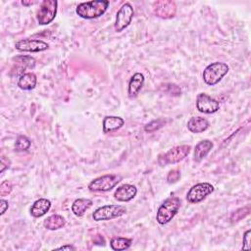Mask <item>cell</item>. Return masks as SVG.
Listing matches in <instances>:
<instances>
[{"label":"cell","mask_w":251,"mask_h":251,"mask_svg":"<svg viewBox=\"0 0 251 251\" xmlns=\"http://www.w3.org/2000/svg\"><path fill=\"white\" fill-rule=\"evenodd\" d=\"M109 6L107 0H95V1H88L80 3L76 9L77 14L87 20H92L102 16Z\"/></svg>","instance_id":"cell-1"},{"label":"cell","mask_w":251,"mask_h":251,"mask_svg":"<svg viewBox=\"0 0 251 251\" xmlns=\"http://www.w3.org/2000/svg\"><path fill=\"white\" fill-rule=\"evenodd\" d=\"M180 208V199L179 197H170L166 199L159 207L156 220L160 225H166L177 215Z\"/></svg>","instance_id":"cell-2"},{"label":"cell","mask_w":251,"mask_h":251,"mask_svg":"<svg viewBox=\"0 0 251 251\" xmlns=\"http://www.w3.org/2000/svg\"><path fill=\"white\" fill-rule=\"evenodd\" d=\"M230 68L226 63L215 62L208 65L203 72V80L208 86L219 84L222 79L228 74Z\"/></svg>","instance_id":"cell-3"},{"label":"cell","mask_w":251,"mask_h":251,"mask_svg":"<svg viewBox=\"0 0 251 251\" xmlns=\"http://www.w3.org/2000/svg\"><path fill=\"white\" fill-rule=\"evenodd\" d=\"M191 145H179L171 148L167 152L159 155L158 163L160 166L176 164L183 160L191 152Z\"/></svg>","instance_id":"cell-4"},{"label":"cell","mask_w":251,"mask_h":251,"mask_svg":"<svg viewBox=\"0 0 251 251\" xmlns=\"http://www.w3.org/2000/svg\"><path fill=\"white\" fill-rule=\"evenodd\" d=\"M122 177L118 175H105L93 179L90 184L89 188L90 192L95 193H106L111 191L120 181Z\"/></svg>","instance_id":"cell-5"},{"label":"cell","mask_w":251,"mask_h":251,"mask_svg":"<svg viewBox=\"0 0 251 251\" xmlns=\"http://www.w3.org/2000/svg\"><path fill=\"white\" fill-rule=\"evenodd\" d=\"M127 213V208L122 205H104L97 208L93 214L92 218L94 221H109L116 218H119Z\"/></svg>","instance_id":"cell-6"},{"label":"cell","mask_w":251,"mask_h":251,"mask_svg":"<svg viewBox=\"0 0 251 251\" xmlns=\"http://www.w3.org/2000/svg\"><path fill=\"white\" fill-rule=\"evenodd\" d=\"M214 192V186L209 182H200L194 185L186 195L187 201L192 204H197L204 200Z\"/></svg>","instance_id":"cell-7"},{"label":"cell","mask_w":251,"mask_h":251,"mask_svg":"<svg viewBox=\"0 0 251 251\" xmlns=\"http://www.w3.org/2000/svg\"><path fill=\"white\" fill-rule=\"evenodd\" d=\"M58 2L56 0H44L40 3L39 9L36 14L37 22L39 25H48L56 17Z\"/></svg>","instance_id":"cell-8"},{"label":"cell","mask_w":251,"mask_h":251,"mask_svg":"<svg viewBox=\"0 0 251 251\" xmlns=\"http://www.w3.org/2000/svg\"><path fill=\"white\" fill-rule=\"evenodd\" d=\"M134 8L133 6L127 2L125 3L117 12L116 21H115V30L120 33L124 31L126 28L129 27L133 18H134Z\"/></svg>","instance_id":"cell-9"},{"label":"cell","mask_w":251,"mask_h":251,"mask_svg":"<svg viewBox=\"0 0 251 251\" xmlns=\"http://www.w3.org/2000/svg\"><path fill=\"white\" fill-rule=\"evenodd\" d=\"M197 108L204 114H213L220 109V102L206 93H199L197 98Z\"/></svg>","instance_id":"cell-10"},{"label":"cell","mask_w":251,"mask_h":251,"mask_svg":"<svg viewBox=\"0 0 251 251\" xmlns=\"http://www.w3.org/2000/svg\"><path fill=\"white\" fill-rule=\"evenodd\" d=\"M15 47L19 51L24 52H41L48 49V44L39 39H22L16 42Z\"/></svg>","instance_id":"cell-11"},{"label":"cell","mask_w":251,"mask_h":251,"mask_svg":"<svg viewBox=\"0 0 251 251\" xmlns=\"http://www.w3.org/2000/svg\"><path fill=\"white\" fill-rule=\"evenodd\" d=\"M177 12V6L174 1L170 0H161L154 4V13L157 17L162 19L174 18Z\"/></svg>","instance_id":"cell-12"},{"label":"cell","mask_w":251,"mask_h":251,"mask_svg":"<svg viewBox=\"0 0 251 251\" xmlns=\"http://www.w3.org/2000/svg\"><path fill=\"white\" fill-rule=\"evenodd\" d=\"M14 67L12 71L15 73L16 76L24 75L26 74L25 71L30 69H34L36 66V60L33 57L30 56H17L13 58ZM20 76V77H21Z\"/></svg>","instance_id":"cell-13"},{"label":"cell","mask_w":251,"mask_h":251,"mask_svg":"<svg viewBox=\"0 0 251 251\" xmlns=\"http://www.w3.org/2000/svg\"><path fill=\"white\" fill-rule=\"evenodd\" d=\"M138 194L137 187L133 184H123L114 193V198L121 202H129L136 197Z\"/></svg>","instance_id":"cell-14"},{"label":"cell","mask_w":251,"mask_h":251,"mask_svg":"<svg viewBox=\"0 0 251 251\" xmlns=\"http://www.w3.org/2000/svg\"><path fill=\"white\" fill-rule=\"evenodd\" d=\"M209 122L202 117H193L187 122V129L194 134H200L209 128Z\"/></svg>","instance_id":"cell-15"},{"label":"cell","mask_w":251,"mask_h":251,"mask_svg":"<svg viewBox=\"0 0 251 251\" xmlns=\"http://www.w3.org/2000/svg\"><path fill=\"white\" fill-rule=\"evenodd\" d=\"M125 124V121L121 117L107 116L103 120V133L111 134L121 129Z\"/></svg>","instance_id":"cell-16"},{"label":"cell","mask_w":251,"mask_h":251,"mask_svg":"<svg viewBox=\"0 0 251 251\" xmlns=\"http://www.w3.org/2000/svg\"><path fill=\"white\" fill-rule=\"evenodd\" d=\"M144 83V76L141 73L135 74L129 83V90H128V94L130 98H136L140 91L142 90Z\"/></svg>","instance_id":"cell-17"},{"label":"cell","mask_w":251,"mask_h":251,"mask_svg":"<svg viewBox=\"0 0 251 251\" xmlns=\"http://www.w3.org/2000/svg\"><path fill=\"white\" fill-rule=\"evenodd\" d=\"M50 208H51L50 200L46 198H39L33 204L31 208V215L35 218L42 217L50 210Z\"/></svg>","instance_id":"cell-18"},{"label":"cell","mask_w":251,"mask_h":251,"mask_svg":"<svg viewBox=\"0 0 251 251\" xmlns=\"http://www.w3.org/2000/svg\"><path fill=\"white\" fill-rule=\"evenodd\" d=\"M212 148H213L212 142H210L208 140L200 142L196 146V149H195V155H194L195 161L197 163L201 162L209 154V152L212 150Z\"/></svg>","instance_id":"cell-19"},{"label":"cell","mask_w":251,"mask_h":251,"mask_svg":"<svg viewBox=\"0 0 251 251\" xmlns=\"http://www.w3.org/2000/svg\"><path fill=\"white\" fill-rule=\"evenodd\" d=\"M66 224V220L64 217H62L61 215L54 214L49 216L47 219L44 220L43 226L45 229L50 230V231H56L61 228H63Z\"/></svg>","instance_id":"cell-20"},{"label":"cell","mask_w":251,"mask_h":251,"mask_svg":"<svg viewBox=\"0 0 251 251\" xmlns=\"http://www.w3.org/2000/svg\"><path fill=\"white\" fill-rule=\"evenodd\" d=\"M92 206V201L88 198H79L74 201L72 205V212L77 217H83L87 210Z\"/></svg>","instance_id":"cell-21"},{"label":"cell","mask_w":251,"mask_h":251,"mask_svg":"<svg viewBox=\"0 0 251 251\" xmlns=\"http://www.w3.org/2000/svg\"><path fill=\"white\" fill-rule=\"evenodd\" d=\"M36 83L37 79L34 73H26L19 78L18 87L24 90H32L36 88Z\"/></svg>","instance_id":"cell-22"},{"label":"cell","mask_w":251,"mask_h":251,"mask_svg":"<svg viewBox=\"0 0 251 251\" xmlns=\"http://www.w3.org/2000/svg\"><path fill=\"white\" fill-rule=\"evenodd\" d=\"M133 240L130 238L126 237H113L110 241V246L113 250L116 251H121V250H126L129 249L132 245Z\"/></svg>","instance_id":"cell-23"},{"label":"cell","mask_w":251,"mask_h":251,"mask_svg":"<svg viewBox=\"0 0 251 251\" xmlns=\"http://www.w3.org/2000/svg\"><path fill=\"white\" fill-rule=\"evenodd\" d=\"M31 141L26 136H19L16 141V150L17 151H27L31 147Z\"/></svg>","instance_id":"cell-24"},{"label":"cell","mask_w":251,"mask_h":251,"mask_svg":"<svg viewBox=\"0 0 251 251\" xmlns=\"http://www.w3.org/2000/svg\"><path fill=\"white\" fill-rule=\"evenodd\" d=\"M166 124L165 119H158V120H154L152 122H150L149 124H147L144 127V131L146 133H153L159 129H161L163 126Z\"/></svg>","instance_id":"cell-25"},{"label":"cell","mask_w":251,"mask_h":251,"mask_svg":"<svg viewBox=\"0 0 251 251\" xmlns=\"http://www.w3.org/2000/svg\"><path fill=\"white\" fill-rule=\"evenodd\" d=\"M248 213H249V207H248V206L245 207V208H240V209H238L235 213L233 214V216H232V221H233V222H237V221H239L240 219H242L243 217H245L246 215H248Z\"/></svg>","instance_id":"cell-26"},{"label":"cell","mask_w":251,"mask_h":251,"mask_svg":"<svg viewBox=\"0 0 251 251\" xmlns=\"http://www.w3.org/2000/svg\"><path fill=\"white\" fill-rule=\"evenodd\" d=\"M12 191V185L8 180H5L0 185V196L2 197L8 196Z\"/></svg>","instance_id":"cell-27"},{"label":"cell","mask_w":251,"mask_h":251,"mask_svg":"<svg viewBox=\"0 0 251 251\" xmlns=\"http://www.w3.org/2000/svg\"><path fill=\"white\" fill-rule=\"evenodd\" d=\"M180 179V172L179 170H172L167 176V180L169 183H175Z\"/></svg>","instance_id":"cell-28"},{"label":"cell","mask_w":251,"mask_h":251,"mask_svg":"<svg viewBox=\"0 0 251 251\" xmlns=\"http://www.w3.org/2000/svg\"><path fill=\"white\" fill-rule=\"evenodd\" d=\"M250 234H251V231L248 230L245 232V233L243 234V244H242V250H250L251 246H250Z\"/></svg>","instance_id":"cell-29"},{"label":"cell","mask_w":251,"mask_h":251,"mask_svg":"<svg viewBox=\"0 0 251 251\" xmlns=\"http://www.w3.org/2000/svg\"><path fill=\"white\" fill-rule=\"evenodd\" d=\"M177 88H179V87L176 86V85H173V84H168V85H166V89H168V90H170V91H168L169 94L174 95V96H179V95H180L179 93H178V92H176V91L173 90H176Z\"/></svg>","instance_id":"cell-30"},{"label":"cell","mask_w":251,"mask_h":251,"mask_svg":"<svg viewBox=\"0 0 251 251\" xmlns=\"http://www.w3.org/2000/svg\"><path fill=\"white\" fill-rule=\"evenodd\" d=\"M0 206H1V212H0V215H3L6 212V210L8 209L9 204L6 200L1 199V200H0Z\"/></svg>","instance_id":"cell-31"},{"label":"cell","mask_w":251,"mask_h":251,"mask_svg":"<svg viewBox=\"0 0 251 251\" xmlns=\"http://www.w3.org/2000/svg\"><path fill=\"white\" fill-rule=\"evenodd\" d=\"M9 162L8 160H6L4 157L1 158V169H0V173H3L5 171V169H7L9 167Z\"/></svg>","instance_id":"cell-32"},{"label":"cell","mask_w":251,"mask_h":251,"mask_svg":"<svg viewBox=\"0 0 251 251\" xmlns=\"http://www.w3.org/2000/svg\"><path fill=\"white\" fill-rule=\"evenodd\" d=\"M56 250H76V248L73 245H63L61 247L56 248Z\"/></svg>","instance_id":"cell-33"},{"label":"cell","mask_w":251,"mask_h":251,"mask_svg":"<svg viewBox=\"0 0 251 251\" xmlns=\"http://www.w3.org/2000/svg\"><path fill=\"white\" fill-rule=\"evenodd\" d=\"M37 1H26V0H23L22 1V4L24 6H30V5H34V4H36Z\"/></svg>","instance_id":"cell-34"}]
</instances>
